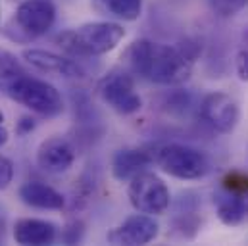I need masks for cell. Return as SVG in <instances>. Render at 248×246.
<instances>
[{"label": "cell", "instance_id": "1", "mask_svg": "<svg viewBox=\"0 0 248 246\" xmlns=\"http://www.w3.org/2000/svg\"><path fill=\"white\" fill-rule=\"evenodd\" d=\"M129 69L156 85H181L192 73V54L183 46L139 39L124 54Z\"/></svg>", "mask_w": 248, "mask_h": 246}, {"label": "cell", "instance_id": "2", "mask_svg": "<svg viewBox=\"0 0 248 246\" xmlns=\"http://www.w3.org/2000/svg\"><path fill=\"white\" fill-rule=\"evenodd\" d=\"M0 92L45 118H54L63 112L62 94L56 87L31 77L16 56L4 50H0Z\"/></svg>", "mask_w": 248, "mask_h": 246}, {"label": "cell", "instance_id": "3", "mask_svg": "<svg viewBox=\"0 0 248 246\" xmlns=\"http://www.w3.org/2000/svg\"><path fill=\"white\" fill-rule=\"evenodd\" d=\"M125 37V29L116 21H93L63 31L58 45L75 58H94L112 52Z\"/></svg>", "mask_w": 248, "mask_h": 246}, {"label": "cell", "instance_id": "4", "mask_svg": "<svg viewBox=\"0 0 248 246\" xmlns=\"http://www.w3.org/2000/svg\"><path fill=\"white\" fill-rule=\"evenodd\" d=\"M154 162L164 173L183 181L202 179L210 173L212 168L208 156L202 150L177 142L160 146L154 152Z\"/></svg>", "mask_w": 248, "mask_h": 246}, {"label": "cell", "instance_id": "5", "mask_svg": "<svg viewBox=\"0 0 248 246\" xmlns=\"http://www.w3.org/2000/svg\"><path fill=\"white\" fill-rule=\"evenodd\" d=\"M127 196H129L131 206L137 212L148 214V215L166 214V210L170 208V202H171L168 184L150 171H140L129 179Z\"/></svg>", "mask_w": 248, "mask_h": 246}, {"label": "cell", "instance_id": "6", "mask_svg": "<svg viewBox=\"0 0 248 246\" xmlns=\"http://www.w3.org/2000/svg\"><path fill=\"white\" fill-rule=\"evenodd\" d=\"M98 96L104 104H108L114 112L122 116L137 114L142 106L139 92L135 91V81L125 71H112L108 73L96 87Z\"/></svg>", "mask_w": 248, "mask_h": 246}, {"label": "cell", "instance_id": "7", "mask_svg": "<svg viewBox=\"0 0 248 246\" xmlns=\"http://www.w3.org/2000/svg\"><path fill=\"white\" fill-rule=\"evenodd\" d=\"M200 116L210 127L227 135L235 131L241 118V110L233 96H229L227 92L216 91L204 96L200 104Z\"/></svg>", "mask_w": 248, "mask_h": 246}, {"label": "cell", "instance_id": "8", "mask_svg": "<svg viewBox=\"0 0 248 246\" xmlns=\"http://www.w3.org/2000/svg\"><path fill=\"white\" fill-rule=\"evenodd\" d=\"M56 19V8L50 0H23L19 2L14 21L21 33L27 37L45 35Z\"/></svg>", "mask_w": 248, "mask_h": 246}, {"label": "cell", "instance_id": "9", "mask_svg": "<svg viewBox=\"0 0 248 246\" xmlns=\"http://www.w3.org/2000/svg\"><path fill=\"white\" fill-rule=\"evenodd\" d=\"M160 225L154 219V215L148 214H135L127 217L122 225L114 227L108 233V243L112 245H125V246H140L152 243L158 237Z\"/></svg>", "mask_w": 248, "mask_h": 246}, {"label": "cell", "instance_id": "10", "mask_svg": "<svg viewBox=\"0 0 248 246\" xmlns=\"http://www.w3.org/2000/svg\"><path fill=\"white\" fill-rule=\"evenodd\" d=\"M75 162V150L62 137H50L41 142L37 150V164L46 173H63Z\"/></svg>", "mask_w": 248, "mask_h": 246}, {"label": "cell", "instance_id": "11", "mask_svg": "<svg viewBox=\"0 0 248 246\" xmlns=\"http://www.w3.org/2000/svg\"><path fill=\"white\" fill-rule=\"evenodd\" d=\"M23 58L29 62L33 67L45 71V73H52L58 77H71V79H79L85 75L83 67L73 62L71 58H63L54 52H45V50H25Z\"/></svg>", "mask_w": 248, "mask_h": 246}, {"label": "cell", "instance_id": "12", "mask_svg": "<svg viewBox=\"0 0 248 246\" xmlns=\"http://www.w3.org/2000/svg\"><path fill=\"white\" fill-rule=\"evenodd\" d=\"M154 164V152H148L146 148H124L116 152L112 160V173L118 181H129L140 171H146V168Z\"/></svg>", "mask_w": 248, "mask_h": 246}, {"label": "cell", "instance_id": "13", "mask_svg": "<svg viewBox=\"0 0 248 246\" xmlns=\"http://www.w3.org/2000/svg\"><path fill=\"white\" fill-rule=\"evenodd\" d=\"M14 239L17 245L25 246H43L50 245L56 239V225L45 219L25 217L16 221L14 225Z\"/></svg>", "mask_w": 248, "mask_h": 246}, {"label": "cell", "instance_id": "14", "mask_svg": "<svg viewBox=\"0 0 248 246\" xmlns=\"http://www.w3.org/2000/svg\"><path fill=\"white\" fill-rule=\"evenodd\" d=\"M214 204H216L217 217L221 219V223L229 227L241 225L248 219V196L221 188L219 192L214 194Z\"/></svg>", "mask_w": 248, "mask_h": 246}, {"label": "cell", "instance_id": "15", "mask_svg": "<svg viewBox=\"0 0 248 246\" xmlns=\"http://www.w3.org/2000/svg\"><path fill=\"white\" fill-rule=\"evenodd\" d=\"M19 198L23 204L37 210H62L65 200L52 186L41 181H29L19 188Z\"/></svg>", "mask_w": 248, "mask_h": 246}, {"label": "cell", "instance_id": "16", "mask_svg": "<svg viewBox=\"0 0 248 246\" xmlns=\"http://www.w3.org/2000/svg\"><path fill=\"white\" fill-rule=\"evenodd\" d=\"M100 15L118 21H135L142 14V0H93Z\"/></svg>", "mask_w": 248, "mask_h": 246}, {"label": "cell", "instance_id": "17", "mask_svg": "<svg viewBox=\"0 0 248 246\" xmlns=\"http://www.w3.org/2000/svg\"><path fill=\"white\" fill-rule=\"evenodd\" d=\"M221 188L235 192V194L248 196V175L243 171H229L221 179Z\"/></svg>", "mask_w": 248, "mask_h": 246}, {"label": "cell", "instance_id": "18", "mask_svg": "<svg viewBox=\"0 0 248 246\" xmlns=\"http://www.w3.org/2000/svg\"><path fill=\"white\" fill-rule=\"evenodd\" d=\"M14 179V166L12 162L0 154V190H4Z\"/></svg>", "mask_w": 248, "mask_h": 246}, {"label": "cell", "instance_id": "19", "mask_svg": "<svg viewBox=\"0 0 248 246\" xmlns=\"http://www.w3.org/2000/svg\"><path fill=\"white\" fill-rule=\"evenodd\" d=\"M235 67H237V75L241 81H248V48L241 50L237 54V62H235Z\"/></svg>", "mask_w": 248, "mask_h": 246}, {"label": "cell", "instance_id": "20", "mask_svg": "<svg viewBox=\"0 0 248 246\" xmlns=\"http://www.w3.org/2000/svg\"><path fill=\"white\" fill-rule=\"evenodd\" d=\"M6 140H8V131L0 125V146H2V144H6Z\"/></svg>", "mask_w": 248, "mask_h": 246}, {"label": "cell", "instance_id": "21", "mask_svg": "<svg viewBox=\"0 0 248 246\" xmlns=\"http://www.w3.org/2000/svg\"><path fill=\"white\" fill-rule=\"evenodd\" d=\"M235 2H237L239 6H243V4H248V0H235Z\"/></svg>", "mask_w": 248, "mask_h": 246}, {"label": "cell", "instance_id": "22", "mask_svg": "<svg viewBox=\"0 0 248 246\" xmlns=\"http://www.w3.org/2000/svg\"><path fill=\"white\" fill-rule=\"evenodd\" d=\"M4 122V116H2V112H0V123Z\"/></svg>", "mask_w": 248, "mask_h": 246}, {"label": "cell", "instance_id": "23", "mask_svg": "<svg viewBox=\"0 0 248 246\" xmlns=\"http://www.w3.org/2000/svg\"><path fill=\"white\" fill-rule=\"evenodd\" d=\"M245 39H247V45H248V33H247V35H245Z\"/></svg>", "mask_w": 248, "mask_h": 246}, {"label": "cell", "instance_id": "24", "mask_svg": "<svg viewBox=\"0 0 248 246\" xmlns=\"http://www.w3.org/2000/svg\"><path fill=\"white\" fill-rule=\"evenodd\" d=\"M19 2H23V0H19Z\"/></svg>", "mask_w": 248, "mask_h": 246}]
</instances>
